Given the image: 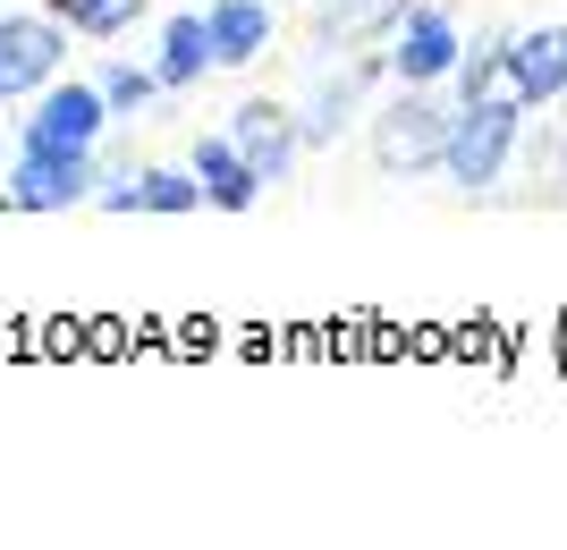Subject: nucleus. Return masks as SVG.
I'll return each instance as SVG.
<instances>
[{"mask_svg": "<svg viewBox=\"0 0 567 550\" xmlns=\"http://www.w3.org/2000/svg\"><path fill=\"white\" fill-rule=\"evenodd\" d=\"M525 136V102H457L450 111V144H441V169H450L457 195H492L499 169L517 162Z\"/></svg>", "mask_w": 567, "mask_h": 550, "instance_id": "obj_1", "label": "nucleus"}, {"mask_svg": "<svg viewBox=\"0 0 567 550\" xmlns=\"http://www.w3.org/2000/svg\"><path fill=\"white\" fill-rule=\"evenodd\" d=\"M441 144H450V111L432 102V85H399V94L373 111V162L390 169V178L441 169Z\"/></svg>", "mask_w": 567, "mask_h": 550, "instance_id": "obj_2", "label": "nucleus"}, {"mask_svg": "<svg viewBox=\"0 0 567 550\" xmlns=\"http://www.w3.org/2000/svg\"><path fill=\"white\" fill-rule=\"evenodd\" d=\"M69 60V25L51 18H0V102H34Z\"/></svg>", "mask_w": 567, "mask_h": 550, "instance_id": "obj_3", "label": "nucleus"}, {"mask_svg": "<svg viewBox=\"0 0 567 550\" xmlns=\"http://www.w3.org/2000/svg\"><path fill=\"white\" fill-rule=\"evenodd\" d=\"M457 60H466V43H457L450 9L415 0V9L390 25V76H399V85H441V76H457Z\"/></svg>", "mask_w": 567, "mask_h": 550, "instance_id": "obj_4", "label": "nucleus"}, {"mask_svg": "<svg viewBox=\"0 0 567 550\" xmlns=\"http://www.w3.org/2000/svg\"><path fill=\"white\" fill-rule=\"evenodd\" d=\"M94 153H18V169L0 178V204L9 212H69L94 195Z\"/></svg>", "mask_w": 567, "mask_h": 550, "instance_id": "obj_5", "label": "nucleus"}, {"mask_svg": "<svg viewBox=\"0 0 567 550\" xmlns=\"http://www.w3.org/2000/svg\"><path fill=\"white\" fill-rule=\"evenodd\" d=\"M102 120H111V102H102L94 85L51 76L43 94H34V120H25V153H94Z\"/></svg>", "mask_w": 567, "mask_h": 550, "instance_id": "obj_6", "label": "nucleus"}, {"mask_svg": "<svg viewBox=\"0 0 567 550\" xmlns=\"http://www.w3.org/2000/svg\"><path fill=\"white\" fill-rule=\"evenodd\" d=\"M229 144L246 153V169H255L262 187H280L288 169H297V153H306V144H297V120H288L280 102H237L229 111Z\"/></svg>", "mask_w": 567, "mask_h": 550, "instance_id": "obj_7", "label": "nucleus"}, {"mask_svg": "<svg viewBox=\"0 0 567 550\" xmlns=\"http://www.w3.org/2000/svg\"><path fill=\"white\" fill-rule=\"evenodd\" d=\"M508 69H517L525 111H534V102H559V94H567V25H534V34H508Z\"/></svg>", "mask_w": 567, "mask_h": 550, "instance_id": "obj_8", "label": "nucleus"}, {"mask_svg": "<svg viewBox=\"0 0 567 550\" xmlns=\"http://www.w3.org/2000/svg\"><path fill=\"white\" fill-rule=\"evenodd\" d=\"M204 25H213V69H255L271 43V0H213Z\"/></svg>", "mask_w": 567, "mask_h": 550, "instance_id": "obj_9", "label": "nucleus"}, {"mask_svg": "<svg viewBox=\"0 0 567 550\" xmlns=\"http://www.w3.org/2000/svg\"><path fill=\"white\" fill-rule=\"evenodd\" d=\"M195 187H204V204H220V212H255L262 178L246 169V153H237L229 136H204L195 144Z\"/></svg>", "mask_w": 567, "mask_h": 550, "instance_id": "obj_10", "label": "nucleus"}, {"mask_svg": "<svg viewBox=\"0 0 567 550\" xmlns=\"http://www.w3.org/2000/svg\"><path fill=\"white\" fill-rule=\"evenodd\" d=\"M364 76H373V69H339V76H322L306 111H288V120H297V144H339V136H348L355 94H364Z\"/></svg>", "mask_w": 567, "mask_h": 550, "instance_id": "obj_11", "label": "nucleus"}, {"mask_svg": "<svg viewBox=\"0 0 567 550\" xmlns=\"http://www.w3.org/2000/svg\"><path fill=\"white\" fill-rule=\"evenodd\" d=\"M213 69V25L195 18H169L162 25V60H153V85H162V94H178V85H195V76Z\"/></svg>", "mask_w": 567, "mask_h": 550, "instance_id": "obj_12", "label": "nucleus"}, {"mask_svg": "<svg viewBox=\"0 0 567 550\" xmlns=\"http://www.w3.org/2000/svg\"><path fill=\"white\" fill-rule=\"evenodd\" d=\"M136 195H144V212H195V204H204L195 169H144Z\"/></svg>", "mask_w": 567, "mask_h": 550, "instance_id": "obj_13", "label": "nucleus"}, {"mask_svg": "<svg viewBox=\"0 0 567 550\" xmlns=\"http://www.w3.org/2000/svg\"><path fill=\"white\" fill-rule=\"evenodd\" d=\"M136 18H144V0H76L69 34H94V43H118V34H127Z\"/></svg>", "mask_w": 567, "mask_h": 550, "instance_id": "obj_14", "label": "nucleus"}, {"mask_svg": "<svg viewBox=\"0 0 567 550\" xmlns=\"http://www.w3.org/2000/svg\"><path fill=\"white\" fill-rule=\"evenodd\" d=\"M94 94L111 102V111H144V102L162 94V85H153V69H127V60H111V69L94 76Z\"/></svg>", "mask_w": 567, "mask_h": 550, "instance_id": "obj_15", "label": "nucleus"}, {"mask_svg": "<svg viewBox=\"0 0 567 550\" xmlns=\"http://www.w3.org/2000/svg\"><path fill=\"white\" fill-rule=\"evenodd\" d=\"M43 9H51V18H60V25H69V18H76V0H43Z\"/></svg>", "mask_w": 567, "mask_h": 550, "instance_id": "obj_16", "label": "nucleus"}, {"mask_svg": "<svg viewBox=\"0 0 567 550\" xmlns=\"http://www.w3.org/2000/svg\"><path fill=\"white\" fill-rule=\"evenodd\" d=\"M0 178H9V153H0Z\"/></svg>", "mask_w": 567, "mask_h": 550, "instance_id": "obj_17", "label": "nucleus"}]
</instances>
